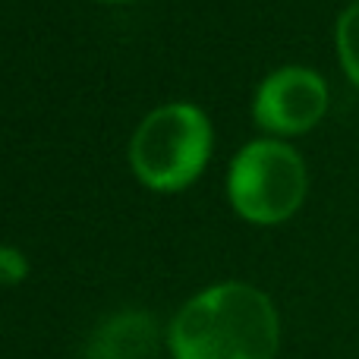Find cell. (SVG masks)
I'll list each match as a JSON object with an SVG mask.
<instances>
[{"label":"cell","mask_w":359,"mask_h":359,"mask_svg":"<svg viewBox=\"0 0 359 359\" xmlns=\"http://www.w3.org/2000/svg\"><path fill=\"white\" fill-rule=\"evenodd\" d=\"M278 344L274 303L236 280L202 290L170 322L174 359H274Z\"/></svg>","instance_id":"cell-1"},{"label":"cell","mask_w":359,"mask_h":359,"mask_svg":"<svg viewBox=\"0 0 359 359\" xmlns=\"http://www.w3.org/2000/svg\"><path fill=\"white\" fill-rule=\"evenodd\" d=\"M208 151V117L192 104H164L139 123L130 142V161L145 186L174 192L202 174Z\"/></svg>","instance_id":"cell-2"},{"label":"cell","mask_w":359,"mask_h":359,"mask_svg":"<svg viewBox=\"0 0 359 359\" xmlns=\"http://www.w3.org/2000/svg\"><path fill=\"white\" fill-rule=\"evenodd\" d=\"M227 192L233 208L252 224H280L303 205L306 164L290 145L259 139L230 164Z\"/></svg>","instance_id":"cell-3"},{"label":"cell","mask_w":359,"mask_h":359,"mask_svg":"<svg viewBox=\"0 0 359 359\" xmlns=\"http://www.w3.org/2000/svg\"><path fill=\"white\" fill-rule=\"evenodd\" d=\"M328 111V86L306 67H280L255 92V123L278 136H297L318 123Z\"/></svg>","instance_id":"cell-4"},{"label":"cell","mask_w":359,"mask_h":359,"mask_svg":"<svg viewBox=\"0 0 359 359\" xmlns=\"http://www.w3.org/2000/svg\"><path fill=\"white\" fill-rule=\"evenodd\" d=\"M158 347V325L145 312L114 316L92 334L86 359H149Z\"/></svg>","instance_id":"cell-5"},{"label":"cell","mask_w":359,"mask_h":359,"mask_svg":"<svg viewBox=\"0 0 359 359\" xmlns=\"http://www.w3.org/2000/svg\"><path fill=\"white\" fill-rule=\"evenodd\" d=\"M337 54L347 76L359 86V4H353L337 19Z\"/></svg>","instance_id":"cell-6"},{"label":"cell","mask_w":359,"mask_h":359,"mask_svg":"<svg viewBox=\"0 0 359 359\" xmlns=\"http://www.w3.org/2000/svg\"><path fill=\"white\" fill-rule=\"evenodd\" d=\"M25 274H29L25 255L13 246H0V284L13 287V284H19V280H25Z\"/></svg>","instance_id":"cell-7"},{"label":"cell","mask_w":359,"mask_h":359,"mask_svg":"<svg viewBox=\"0 0 359 359\" xmlns=\"http://www.w3.org/2000/svg\"><path fill=\"white\" fill-rule=\"evenodd\" d=\"M98 4H123V0H98Z\"/></svg>","instance_id":"cell-8"},{"label":"cell","mask_w":359,"mask_h":359,"mask_svg":"<svg viewBox=\"0 0 359 359\" xmlns=\"http://www.w3.org/2000/svg\"><path fill=\"white\" fill-rule=\"evenodd\" d=\"M356 4H359V0H356Z\"/></svg>","instance_id":"cell-9"}]
</instances>
